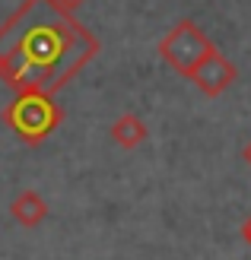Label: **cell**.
I'll use <instances>...</instances> for the list:
<instances>
[{"mask_svg":"<svg viewBox=\"0 0 251 260\" xmlns=\"http://www.w3.org/2000/svg\"><path fill=\"white\" fill-rule=\"evenodd\" d=\"M102 51L73 13H61L48 0H22L0 22V80L13 92L54 95Z\"/></svg>","mask_w":251,"mask_h":260,"instance_id":"obj_1","label":"cell"},{"mask_svg":"<svg viewBox=\"0 0 251 260\" xmlns=\"http://www.w3.org/2000/svg\"><path fill=\"white\" fill-rule=\"evenodd\" d=\"M0 118H4V124L22 143L38 146L45 137H51L64 124V108L54 102V95H45V92H16V99L0 111Z\"/></svg>","mask_w":251,"mask_h":260,"instance_id":"obj_2","label":"cell"},{"mask_svg":"<svg viewBox=\"0 0 251 260\" xmlns=\"http://www.w3.org/2000/svg\"><path fill=\"white\" fill-rule=\"evenodd\" d=\"M213 48L210 35L197 25L194 19H181L162 42H159V57L169 63L178 76H188V70Z\"/></svg>","mask_w":251,"mask_h":260,"instance_id":"obj_3","label":"cell"},{"mask_svg":"<svg viewBox=\"0 0 251 260\" xmlns=\"http://www.w3.org/2000/svg\"><path fill=\"white\" fill-rule=\"evenodd\" d=\"M235 76H239V70H235V63L222 54V51L213 45L207 51V54L194 63V67L188 70V76L184 80H191L197 89H201L204 95H210V99H216L219 92H226V89L235 83Z\"/></svg>","mask_w":251,"mask_h":260,"instance_id":"obj_4","label":"cell"},{"mask_svg":"<svg viewBox=\"0 0 251 260\" xmlns=\"http://www.w3.org/2000/svg\"><path fill=\"white\" fill-rule=\"evenodd\" d=\"M10 216L16 219L22 229H35L48 219V200L38 190H22L10 203Z\"/></svg>","mask_w":251,"mask_h":260,"instance_id":"obj_5","label":"cell"},{"mask_svg":"<svg viewBox=\"0 0 251 260\" xmlns=\"http://www.w3.org/2000/svg\"><path fill=\"white\" fill-rule=\"evenodd\" d=\"M147 124H143L137 114H130V111H124L121 118H115V124H111V140L118 143L121 149H137L143 140H147Z\"/></svg>","mask_w":251,"mask_h":260,"instance_id":"obj_6","label":"cell"},{"mask_svg":"<svg viewBox=\"0 0 251 260\" xmlns=\"http://www.w3.org/2000/svg\"><path fill=\"white\" fill-rule=\"evenodd\" d=\"M48 4L54 7V10H61V13H76L86 0H48Z\"/></svg>","mask_w":251,"mask_h":260,"instance_id":"obj_7","label":"cell"},{"mask_svg":"<svg viewBox=\"0 0 251 260\" xmlns=\"http://www.w3.org/2000/svg\"><path fill=\"white\" fill-rule=\"evenodd\" d=\"M242 241H245L248 248H251V216H248L245 222H242Z\"/></svg>","mask_w":251,"mask_h":260,"instance_id":"obj_8","label":"cell"},{"mask_svg":"<svg viewBox=\"0 0 251 260\" xmlns=\"http://www.w3.org/2000/svg\"><path fill=\"white\" fill-rule=\"evenodd\" d=\"M242 159H245V162H248V165H251V140H248V143H245V149H242Z\"/></svg>","mask_w":251,"mask_h":260,"instance_id":"obj_9","label":"cell"}]
</instances>
